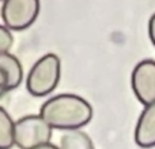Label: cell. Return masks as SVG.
I'll use <instances>...</instances> for the list:
<instances>
[{"mask_svg":"<svg viewBox=\"0 0 155 149\" xmlns=\"http://www.w3.org/2000/svg\"><path fill=\"white\" fill-rule=\"evenodd\" d=\"M40 115L53 129L72 130L90 122L93 108L84 99L79 96L59 95L44 103Z\"/></svg>","mask_w":155,"mask_h":149,"instance_id":"6da1fadb","label":"cell"},{"mask_svg":"<svg viewBox=\"0 0 155 149\" xmlns=\"http://www.w3.org/2000/svg\"><path fill=\"white\" fill-rule=\"evenodd\" d=\"M60 81V59L48 54L38 59L27 75L26 86L33 96L42 97L56 89Z\"/></svg>","mask_w":155,"mask_h":149,"instance_id":"7a4b0ae2","label":"cell"},{"mask_svg":"<svg viewBox=\"0 0 155 149\" xmlns=\"http://www.w3.org/2000/svg\"><path fill=\"white\" fill-rule=\"evenodd\" d=\"M52 127L41 115H29L15 122V145L21 149H31L48 144L52 138Z\"/></svg>","mask_w":155,"mask_h":149,"instance_id":"3957f363","label":"cell"},{"mask_svg":"<svg viewBox=\"0 0 155 149\" xmlns=\"http://www.w3.org/2000/svg\"><path fill=\"white\" fill-rule=\"evenodd\" d=\"M40 12V0H3L2 18L11 30H23L34 23Z\"/></svg>","mask_w":155,"mask_h":149,"instance_id":"277c9868","label":"cell"},{"mask_svg":"<svg viewBox=\"0 0 155 149\" xmlns=\"http://www.w3.org/2000/svg\"><path fill=\"white\" fill-rule=\"evenodd\" d=\"M131 85L137 100L144 106L155 103V60L137 63L132 71Z\"/></svg>","mask_w":155,"mask_h":149,"instance_id":"5b68a950","label":"cell"},{"mask_svg":"<svg viewBox=\"0 0 155 149\" xmlns=\"http://www.w3.org/2000/svg\"><path fill=\"white\" fill-rule=\"evenodd\" d=\"M0 74H2L0 90L2 95H4L21 85L23 78L22 64L14 55L8 52H0Z\"/></svg>","mask_w":155,"mask_h":149,"instance_id":"8992f818","label":"cell"},{"mask_svg":"<svg viewBox=\"0 0 155 149\" xmlns=\"http://www.w3.org/2000/svg\"><path fill=\"white\" fill-rule=\"evenodd\" d=\"M135 141L142 148L155 147V103L146 106L135 129Z\"/></svg>","mask_w":155,"mask_h":149,"instance_id":"52a82bcc","label":"cell"},{"mask_svg":"<svg viewBox=\"0 0 155 149\" xmlns=\"http://www.w3.org/2000/svg\"><path fill=\"white\" fill-rule=\"evenodd\" d=\"M60 149H94L90 137L78 129L67 130L60 140Z\"/></svg>","mask_w":155,"mask_h":149,"instance_id":"ba28073f","label":"cell"},{"mask_svg":"<svg viewBox=\"0 0 155 149\" xmlns=\"http://www.w3.org/2000/svg\"><path fill=\"white\" fill-rule=\"evenodd\" d=\"M15 145V123L4 108H0V149H10Z\"/></svg>","mask_w":155,"mask_h":149,"instance_id":"9c48e42d","label":"cell"},{"mask_svg":"<svg viewBox=\"0 0 155 149\" xmlns=\"http://www.w3.org/2000/svg\"><path fill=\"white\" fill-rule=\"evenodd\" d=\"M12 41L11 29H8L5 25L0 26V52H8L12 45Z\"/></svg>","mask_w":155,"mask_h":149,"instance_id":"30bf717a","label":"cell"},{"mask_svg":"<svg viewBox=\"0 0 155 149\" xmlns=\"http://www.w3.org/2000/svg\"><path fill=\"white\" fill-rule=\"evenodd\" d=\"M148 34H150V40L155 47V14L150 18L148 22Z\"/></svg>","mask_w":155,"mask_h":149,"instance_id":"8fae6325","label":"cell"},{"mask_svg":"<svg viewBox=\"0 0 155 149\" xmlns=\"http://www.w3.org/2000/svg\"><path fill=\"white\" fill-rule=\"evenodd\" d=\"M31 149H60L59 147H54V145H52L51 142H48V144H44V145H38V147H34Z\"/></svg>","mask_w":155,"mask_h":149,"instance_id":"7c38bea8","label":"cell"},{"mask_svg":"<svg viewBox=\"0 0 155 149\" xmlns=\"http://www.w3.org/2000/svg\"><path fill=\"white\" fill-rule=\"evenodd\" d=\"M2 2H3V0H2Z\"/></svg>","mask_w":155,"mask_h":149,"instance_id":"4fadbf2b","label":"cell"}]
</instances>
